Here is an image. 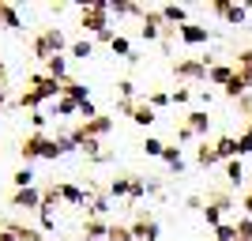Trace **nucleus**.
<instances>
[{"mask_svg": "<svg viewBox=\"0 0 252 241\" xmlns=\"http://www.w3.org/2000/svg\"><path fill=\"white\" fill-rule=\"evenodd\" d=\"M27 83H31V87H27V91L19 95V105H23V109H38L42 102H49V98H61V95H64L61 83H57V79H49L45 72L31 75Z\"/></svg>", "mask_w": 252, "mask_h": 241, "instance_id": "nucleus-1", "label": "nucleus"}, {"mask_svg": "<svg viewBox=\"0 0 252 241\" xmlns=\"http://www.w3.org/2000/svg\"><path fill=\"white\" fill-rule=\"evenodd\" d=\"M31 49H34V57L45 64V61H53V57H61L64 49H72V45H68V38H64L61 27H45V31L31 42Z\"/></svg>", "mask_w": 252, "mask_h": 241, "instance_id": "nucleus-2", "label": "nucleus"}, {"mask_svg": "<svg viewBox=\"0 0 252 241\" xmlns=\"http://www.w3.org/2000/svg\"><path fill=\"white\" fill-rule=\"evenodd\" d=\"M19 155H23V162L31 166L34 158H61L64 151H61V139H49L45 132H34V136H27V139H23Z\"/></svg>", "mask_w": 252, "mask_h": 241, "instance_id": "nucleus-3", "label": "nucleus"}, {"mask_svg": "<svg viewBox=\"0 0 252 241\" xmlns=\"http://www.w3.org/2000/svg\"><path fill=\"white\" fill-rule=\"evenodd\" d=\"M79 27L91 31L94 38H98V34H105V31H113V27H109V0L83 4V8H79Z\"/></svg>", "mask_w": 252, "mask_h": 241, "instance_id": "nucleus-4", "label": "nucleus"}, {"mask_svg": "<svg viewBox=\"0 0 252 241\" xmlns=\"http://www.w3.org/2000/svg\"><path fill=\"white\" fill-rule=\"evenodd\" d=\"M109 132H113V117L98 113L94 121H83V125L75 128V132H72V136H68V139H72L75 147H83L87 139H105V136H109Z\"/></svg>", "mask_w": 252, "mask_h": 241, "instance_id": "nucleus-5", "label": "nucleus"}, {"mask_svg": "<svg viewBox=\"0 0 252 241\" xmlns=\"http://www.w3.org/2000/svg\"><path fill=\"white\" fill-rule=\"evenodd\" d=\"M207 64L203 61H177L173 64V75H177V79H189V83H207Z\"/></svg>", "mask_w": 252, "mask_h": 241, "instance_id": "nucleus-6", "label": "nucleus"}, {"mask_svg": "<svg viewBox=\"0 0 252 241\" xmlns=\"http://www.w3.org/2000/svg\"><path fill=\"white\" fill-rule=\"evenodd\" d=\"M8 204H11V207H23V211H38V207H42V189H38V185H31V189H15Z\"/></svg>", "mask_w": 252, "mask_h": 241, "instance_id": "nucleus-7", "label": "nucleus"}, {"mask_svg": "<svg viewBox=\"0 0 252 241\" xmlns=\"http://www.w3.org/2000/svg\"><path fill=\"white\" fill-rule=\"evenodd\" d=\"M132 238L136 241H158V222L151 219L147 211H139L136 222H132Z\"/></svg>", "mask_w": 252, "mask_h": 241, "instance_id": "nucleus-8", "label": "nucleus"}, {"mask_svg": "<svg viewBox=\"0 0 252 241\" xmlns=\"http://www.w3.org/2000/svg\"><path fill=\"white\" fill-rule=\"evenodd\" d=\"M252 4H226V0H215L211 4V11L219 15V19H226V23H245V11H249Z\"/></svg>", "mask_w": 252, "mask_h": 241, "instance_id": "nucleus-9", "label": "nucleus"}, {"mask_svg": "<svg viewBox=\"0 0 252 241\" xmlns=\"http://www.w3.org/2000/svg\"><path fill=\"white\" fill-rule=\"evenodd\" d=\"M177 38L185 45H203V42H211V31L200 27V23H185V27H177Z\"/></svg>", "mask_w": 252, "mask_h": 241, "instance_id": "nucleus-10", "label": "nucleus"}, {"mask_svg": "<svg viewBox=\"0 0 252 241\" xmlns=\"http://www.w3.org/2000/svg\"><path fill=\"white\" fill-rule=\"evenodd\" d=\"M158 11H162L166 27H185L189 23V8H181V4H158Z\"/></svg>", "mask_w": 252, "mask_h": 241, "instance_id": "nucleus-11", "label": "nucleus"}, {"mask_svg": "<svg viewBox=\"0 0 252 241\" xmlns=\"http://www.w3.org/2000/svg\"><path fill=\"white\" fill-rule=\"evenodd\" d=\"M83 238H87V241L109 238V222H105V219H94V215H87V219H83Z\"/></svg>", "mask_w": 252, "mask_h": 241, "instance_id": "nucleus-12", "label": "nucleus"}, {"mask_svg": "<svg viewBox=\"0 0 252 241\" xmlns=\"http://www.w3.org/2000/svg\"><path fill=\"white\" fill-rule=\"evenodd\" d=\"M57 189H61V200H68L75 207H91V196H87L79 185H57Z\"/></svg>", "mask_w": 252, "mask_h": 241, "instance_id": "nucleus-13", "label": "nucleus"}, {"mask_svg": "<svg viewBox=\"0 0 252 241\" xmlns=\"http://www.w3.org/2000/svg\"><path fill=\"white\" fill-rule=\"evenodd\" d=\"M45 75H49V79H57V83H64V79H68V57H53V61H45Z\"/></svg>", "mask_w": 252, "mask_h": 241, "instance_id": "nucleus-14", "label": "nucleus"}, {"mask_svg": "<svg viewBox=\"0 0 252 241\" xmlns=\"http://www.w3.org/2000/svg\"><path fill=\"white\" fill-rule=\"evenodd\" d=\"M162 162L169 166V173H185V158H181V147H177V143H166V151H162Z\"/></svg>", "mask_w": 252, "mask_h": 241, "instance_id": "nucleus-15", "label": "nucleus"}, {"mask_svg": "<svg viewBox=\"0 0 252 241\" xmlns=\"http://www.w3.org/2000/svg\"><path fill=\"white\" fill-rule=\"evenodd\" d=\"M233 75H237V68H230V64H211V72H207V83H230Z\"/></svg>", "mask_w": 252, "mask_h": 241, "instance_id": "nucleus-16", "label": "nucleus"}, {"mask_svg": "<svg viewBox=\"0 0 252 241\" xmlns=\"http://www.w3.org/2000/svg\"><path fill=\"white\" fill-rule=\"evenodd\" d=\"M192 132V136H207V128H211V113H189V125H185Z\"/></svg>", "mask_w": 252, "mask_h": 241, "instance_id": "nucleus-17", "label": "nucleus"}, {"mask_svg": "<svg viewBox=\"0 0 252 241\" xmlns=\"http://www.w3.org/2000/svg\"><path fill=\"white\" fill-rule=\"evenodd\" d=\"M155 117H158V113L151 109L147 102H136V105H132V121H136V125H147V128H151V125H155Z\"/></svg>", "mask_w": 252, "mask_h": 241, "instance_id": "nucleus-18", "label": "nucleus"}, {"mask_svg": "<svg viewBox=\"0 0 252 241\" xmlns=\"http://www.w3.org/2000/svg\"><path fill=\"white\" fill-rule=\"evenodd\" d=\"M0 23L8 27V31H19L23 19H19V11H15V4H0Z\"/></svg>", "mask_w": 252, "mask_h": 241, "instance_id": "nucleus-19", "label": "nucleus"}, {"mask_svg": "<svg viewBox=\"0 0 252 241\" xmlns=\"http://www.w3.org/2000/svg\"><path fill=\"white\" fill-rule=\"evenodd\" d=\"M241 181H245L241 158H230V162H226V185H241Z\"/></svg>", "mask_w": 252, "mask_h": 241, "instance_id": "nucleus-20", "label": "nucleus"}, {"mask_svg": "<svg viewBox=\"0 0 252 241\" xmlns=\"http://www.w3.org/2000/svg\"><path fill=\"white\" fill-rule=\"evenodd\" d=\"M72 57H79V61H87V57H91V53H94V38H79V42H72Z\"/></svg>", "mask_w": 252, "mask_h": 241, "instance_id": "nucleus-21", "label": "nucleus"}, {"mask_svg": "<svg viewBox=\"0 0 252 241\" xmlns=\"http://www.w3.org/2000/svg\"><path fill=\"white\" fill-rule=\"evenodd\" d=\"M105 241H136L132 238V226H125V222H109V238Z\"/></svg>", "mask_w": 252, "mask_h": 241, "instance_id": "nucleus-22", "label": "nucleus"}, {"mask_svg": "<svg viewBox=\"0 0 252 241\" xmlns=\"http://www.w3.org/2000/svg\"><path fill=\"white\" fill-rule=\"evenodd\" d=\"M222 91H226V98H241L245 91H249V83H245V79H241V72H237V75L230 79V83L222 87Z\"/></svg>", "mask_w": 252, "mask_h": 241, "instance_id": "nucleus-23", "label": "nucleus"}, {"mask_svg": "<svg viewBox=\"0 0 252 241\" xmlns=\"http://www.w3.org/2000/svg\"><path fill=\"white\" fill-rule=\"evenodd\" d=\"M196 162H200L203 170H207V166H215V162H219V155H215V147L200 143V147H196Z\"/></svg>", "mask_w": 252, "mask_h": 241, "instance_id": "nucleus-24", "label": "nucleus"}, {"mask_svg": "<svg viewBox=\"0 0 252 241\" xmlns=\"http://www.w3.org/2000/svg\"><path fill=\"white\" fill-rule=\"evenodd\" d=\"M143 102H147L151 109H162V105H173V95H166V91H151Z\"/></svg>", "mask_w": 252, "mask_h": 241, "instance_id": "nucleus-25", "label": "nucleus"}, {"mask_svg": "<svg viewBox=\"0 0 252 241\" xmlns=\"http://www.w3.org/2000/svg\"><path fill=\"white\" fill-rule=\"evenodd\" d=\"M222 215H226V211H222L219 204H203V219H207V226H222Z\"/></svg>", "mask_w": 252, "mask_h": 241, "instance_id": "nucleus-26", "label": "nucleus"}, {"mask_svg": "<svg viewBox=\"0 0 252 241\" xmlns=\"http://www.w3.org/2000/svg\"><path fill=\"white\" fill-rule=\"evenodd\" d=\"M109 49H113V53H117V57H125V61H128V57H132V42H128L125 34H117L113 42H109Z\"/></svg>", "mask_w": 252, "mask_h": 241, "instance_id": "nucleus-27", "label": "nucleus"}, {"mask_svg": "<svg viewBox=\"0 0 252 241\" xmlns=\"http://www.w3.org/2000/svg\"><path fill=\"white\" fill-rule=\"evenodd\" d=\"M109 196H132V177H117L113 185H109Z\"/></svg>", "mask_w": 252, "mask_h": 241, "instance_id": "nucleus-28", "label": "nucleus"}, {"mask_svg": "<svg viewBox=\"0 0 252 241\" xmlns=\"http://www.w3.org/2000/svg\"><path fill=\"white\" fill-rule=\"evenodd\" d=\"M72 113H79V102H72V98H57V117H72Z\"/></svg>", "mask_w": 252, "mask_h": 241, "instance_id": "nucleus-29", "label": "nucleus"}, {"mask_svg": "<svg viewBox=\"0 0 252 241\" xmlns=\"http://www.w3.org/2000/svg\"><path fill=\"white\" fill-rule=\"evenodd\" d=\"M215 241H237V226H233V222H222V226H215Z\"/></svg>", "mask_w": 252, "mask_h": 241, "instance_id": "nucleus-30", "label": "nucleus"}, {"mask_svg": "<svg viewBox=\"0 0 252 241\" xmlns=\"http://www.w3.org/2000/svg\"><path fill=\"white\" fill-rule=\"evenodd\" d=\"M117 95H121V102H136V83H132V79H121V83H117Z\"/></svg>", "mask_w": 252, "mask_h": 241, "instance_id": "nucleus-31", "label": "nucleus"}, {"mask_svg": "<svg viewBox=\"0 0 252 241\" xmlns=\"http://www.w3.org/2000/svg\"><path fill=\"white\" fill-rule=\"evenodd\" d=\"M233 226H237V241H252V219H249V215H241Z\"/></svg>", "mask_w": 252, "mask_h": 241, "instance_id": "nucleus-32", "label": "nucleus"}, {"mask_svg": "<svg viewBox=\"0 0 252 241\" xmlns=\"http://www.w3.org/2000/svg\"><path fill=\"white\" fill-rule=\"evenodd\" d=\"M143 151H147L151 158H162V151H166V143H162V139H155V136H147V139H143Z\"/></svg>", "mask_w": 252, "mask_h": 241, "instance_id": "nucleus-33", "label": "nucleus"}, {"mask_svg": "<svg viewBox=\"0 0 252 241\" xmlns=\"http://www.w3.org/2000/svg\"><path fill=\"white\" fill-rule=\"evenodd\" d=\"M31 185H34V170L23 166L19 173H15V189H31Z\"/></svg>", "mask_w": 252, "mask_h": 241, "instance_id": "nucleus-34", "label": "nucleus"}, {"mask_svg": "<svg viewBox=\"0 0 252 241\" xmlns=\"http://www.w3.org/2000/svg\"><path fill=\"white\" fill-rule=\"evenodd\" d=\"M192 102V87H177L173 91V105H189Z\"/></svg>", "mask_w": 252, "mask_h": 241, "instance_id": "nucleus-35", "label": "nucleus"}, {"mask_svg": "<svg viewBox=\"0 0 252 241\" xmlns=\"http://www.w3.org/2000/svg\"><path fill=\"white\" fill-rule=\"evenodd\" d=\"M38 222H42V230H57V215L53 211H38Z\"/></svg>", "mask_w": 252, "mask_h": 241, "instance_id": "nucleus-36", "label": "nucleus"}, {"mask_svg": "<svg viewBox=\"0 0 252 241\" xmlns=\"http://www.w3.org/2000/svg\"><path fill=\"white\" fill-rule=\"evenodd\" d=\"M79 117H83V121H94V117H98L94 102H83V105H79Z\"/></svg>", "mask_w": 252, "mask_h": 241, "instance_id": "nucleus-37", "label": "nucleus"}, {"mask_svg": "<svg viewBox=\"0 0 252 241\" xmlns=\"http://www.w3.org/2000/svg\"><path fill=\"white\" fill-rule=\"evenodd\" d=\"M31 125H34V132H42L45 128V113H31Z\"/></svg>", "mask_w": 252, "mask_h": 241, "instance_id": "nucleus-38", "label": "nucleus"}, {"mask_svg": "<svg viewBox=\"0 0 252 241\" xmlns=\"http://www.w3.org/2000/svg\"><path fill=\"white\" fill-rule=\"evenodd\" d=\"M0 241H19V238H15V234H11L8 226H0Z\"/></svg>", "mask_w": 252, "mask_h": 241, "instance_id": "nucleus-39", "label": "nucleus"}, {"mask_svg": "<svg viewBox=\"0 0 252 241\" xmlns=\"http://www.w3.org/2000/svg\"><path fill=\"white\" fill-rule=\"evenodd\" d=\"M241 207H245V215H249V219H252V192H249V196H245V204H241Z\"/></svg>", "mask_w": 252, "mask_h": 241, "instance_id": "nucleus-40", "label": "nucleus"}, {"mask_svg": "<svg viewBox=\"0 0 252 241\" xmlns=\"http://www.w3.org/2000/svg\"><path fill=\"white\" fill-rule=\"evenodd\" d=\"M249 192H252V177H249Z\"/></svg>", "mask_w": 252, "mask_h": 241, "instance_id": "nucleus-41", "label": "nucleus"}]
</instances>
